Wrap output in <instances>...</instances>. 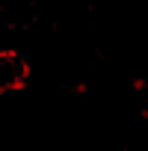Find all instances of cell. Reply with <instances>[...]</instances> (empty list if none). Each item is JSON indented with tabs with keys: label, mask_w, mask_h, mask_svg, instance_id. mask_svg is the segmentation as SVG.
<instances>
[{
	"label": "cell",
	"mask_w": 148,
	"mask_h": 151,
	"mask_svg": "<svg viewBox=\"0 0 148 151\" xmlns=\"http://www.w3.org/2000/svg\"><path fill=\"white\" fill-rule=\"evenodd\" d=\"M130 86H133V92L145 95V89H148V80L142 77V74H133V77H130Z\"/></svg>",
	"instance_id": "cell-1"
},
{
	"label": "cell",
	"mask_w": 148,
	"mask_h": 151,
	"mask_svg": "<svg viewBox=\"0 0 148 151\" xmlns=\"http://www.w3.org/2000/svg\"><path fill=\"white\" fill-rule=\"evenodd\" d=\"M71 92L77 95V98H83V95H86V83H74V86H71Z\"/></svg>",
	"instance_id": "cell-2"
},
{
	"label": "cell",
	"mask_w": 148,
	"mask_h": 151,
	"mask_svg": "<svg viewBox=\"0 0 148 151\" xmlns=\"http://www.w3.org/2000/svg\"><path fill=\"white\" fill-rule=\"evenodd\" d=\"M27 3H36V0H27Z\"/></svg>",
	"instance_id": "cell-3"
}]
</instances>
